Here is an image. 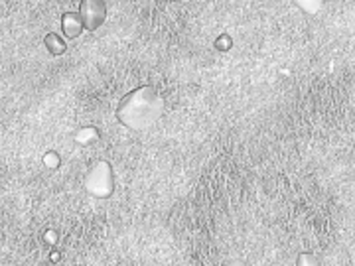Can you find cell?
Masks as SVG:
<instances>
[{"mask_svg":"<svg viewBox=\"0 0 355 266\" xmlns=\"http://www.w3.org/2000/svg\"><path fill=\"white\" fill-rule=\"evenodd\" d=\"M164 97L152 85L128 91L117 105V120L130 130H146L164 114Z\"/></svg>","mask_w":355,"mask_h":266,"instance_id":"6da1fadb","label":"cell"},{"mask_svg":"<svg viewBox=\"0 0 355 266\" xmlns=\"http://www.w3.org/2000/svg\"><path fill=\"white\" fill-rule=\"evenodd\" d=\"M85 191L95 199H109L115 193V174L107 160L95 162L85 177Z\"/></svg>","mask_w":355,"mask_h":266,"instance_id":"7a4b0ae2","label":"cell"},{"mask_svg":"<svg viewBox=\"0 0 355 266\" xmlns=\"http://www.w3.org/2000/svg\"><path fill=\"white\" fill-rule=\"evenodd\" d=\"M77 14L87 32H97L107 20V2L105 0H81Z\"/></svg>","mask_w":355,"mask_h":266,"instance_id":"3957f363","label":"cell"},{"mask_svg":"<svg viewBox=\"0 0 355 266\" xmlns=\"http://www.w3.org/2000/svg\"><path fill=\"white\" fill-rule=\"evenodd\" d=\"M83 30L85 28H83V22H81V18H79L77 12H73V10L63 12V16H61V32H63V36L67 40L79 38L83 34Z\"/></svg>","mask_w":355,"mask_h":266,"instance_id":"277c9868","label":"cell"},{"mask_svg":"<svg viewBox=\"0 0 355 266\" xmlns=\"http://www.w3.org/2000/svg\"><path fill=\"white\" fill-rule=\"evenodd\" d=\"M99 138H101V132H99V128L93 126V124H85V126H81V128L73 134V140H75L79 146H85V148L97 144Z\"/></svg>","mask_w":355,"mask_h":266,"instance_id":"5b68a950","label":"cell"},{"mask_svg":"<svg viewBox=\"0 0 355 266\" xmlns=\"http://www.w3.org/2000/svg\"><path fill=\"white\" fill-rule=\"evenodd\" d=\"M44 46H46V50H48L53 57H59V55H63V53L67 52L65 40H63L59 34H55V32H50V34L44 38Z\"/></svg>","mask_w":355,"mask_h":266,"instance_id":"8992f818","label":"cell"},{"mask_svg":"<svg viewBox=\"0 0 355 266\" xmlns=\"http://www.w3.org/2000/svg\"><path fill=\"white\" fill-rule=\"evenodd\" d=\"M42 164L48 168V170H59V166H61V156L55 152V150H48L46 154H44V158H42Z\"/></svg>","mask_w":355,"mask_h":266,"instance_id":"52a82bcc","label":"cell"},{"mask_svg":"<svg viewBox=\"0 0 355 266\" xmlns=\"http://www.w3.org/2000/svg\"><path fill=\"white\" fill-rule=\"evenodd\" d=\"M318 265H320V261H318V257L314 253H302L298 257V261H296V266H318Z\"/></svg>","mask_w":355,"mask_h":266,"instance_id":"ba28073f","label":"cell"},{"mask_svg":"<svg viewBox=\"0 0 355 266\" xmlns=\"http://www.w3.org/2000/svg\"><path fill=\"white\" fill-rule=\"evenodd\" d=\"M44 243H46L48 247H55V245L59 243V233H57L55 229H46V231H44Z\"/></svg>","mask_w":355,"mask_h":266,"instance_id":"9c48e42d","label":"cell"},{"mask_svg":"<svg viewBox=\"0 0 355 266\" xmlns=\"http://www.w3.org/2000/svg\"><path fill=\"white\" fill-rule=\"evenodd\" d=\"M59 261H61V253H59V251H51L50 263H59Z\"/></svg>","mask_w":355,"mask_h":266,"instance_id":"30bf717a","label":"cell"}]
</instances>
